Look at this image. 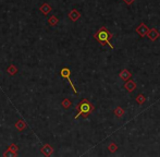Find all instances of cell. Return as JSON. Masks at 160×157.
I'll use <instances>...</instances> for the list:
<instances>
[{"instance_id": "obj_1", "label": "cell", "mask_w": 160, "mask_h": 157, "mask_svg": "<svg viewBox=\"0 0 160 157\" xmlns=\"http://www.w3.org/2000/svg\"><path fill=\"white\" fill-rule=\"evenodd\" d=\"M111 37H112V35L110 34V33L108 32L105 28H101V30L95 35V38L98 39L100 43H102V44H105V43H106V44L109 45L111 48H113V46H112L111 43H110V38H111Z\"/></svg>"}, {"instance_id": "obj_2", "label": "cell", "mask_w": 160, "mask_h": 157, "mask_svg": "<svg viewBox=\"0 0 160 157\" xmlns=\"http://www.w3.org/2000/svg\"><path fill=\"white\" fill-rule=\"evenodd\" d=\"M92 109H93V106H92L88 102H86V100H83V102L78 105V114L75 116V119H78V116H80L81 114H84L83 116H84V117H86L87 114L91 113Z\"/></svg>"}, {"instance_id": "obj_3", "label": "cell", "mask_w": 160, "mask_h": 157, "mask_svg": "<svg viewBox=\"0 0 160 157\" xmlns=\"http://www.w3.org/2000/svg\"><path fill=\"white\" fill-rule=\"evenodd\" d=\"M60 73H61L62 77L65 78L68 81H69L70 85H71V87H72V89H73V91H74V93L78 94V91H76V89H75V87H74L73 83H72V80H71V78H70V73H71V72H70V69H69V68H63V69H62V70H61V72H60Z\"/></svg>"}]
</instances>
